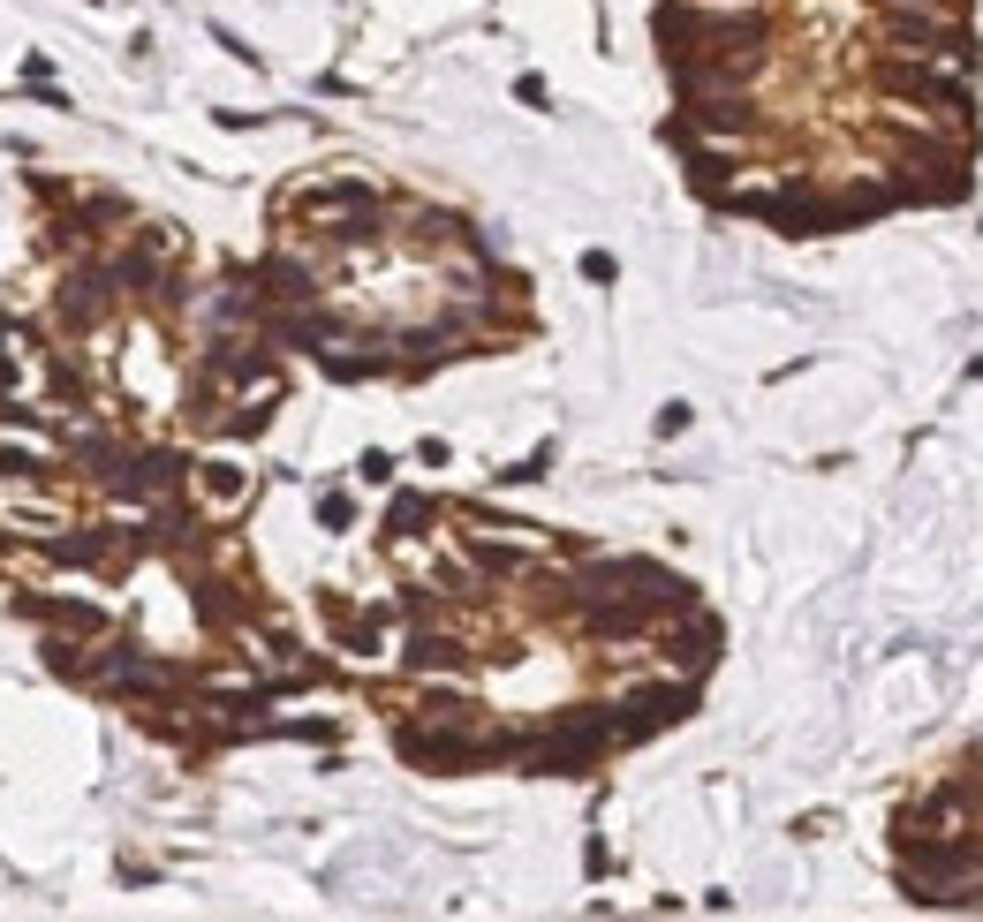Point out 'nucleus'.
<instances>
[{
	"mask_svg": "<svg viewBox=\"0 0 983 922\" xmlns=\"http://www.w3.org/2000/svg\"><path fill=\"white\" fill-rule=\"evenodd\" d=\"M356 469H363V484H394V454H363Z\"/></svg>",
	"mask_w": 983,
	"mask_h": 922,
	"instance_id": "10",
	"label": "nucleus"
},
{
	"mask_svg": "<svg viewBox=\"0 0 983 922\" xmlns=\"http://www.w3.org/2000/svg\"><path fill=\"white\" fill-rule=\"evenodd\" d=\"M545 461H552V454H530V461H515V469H500V484H537V477H545Z\"/></svg>",
	"mask_w": 983,
	"mask_h": 922,
	"instance_id": "9",
	"label": "nucleus"
},
{
	"mask_svg": "<svg viewBox=\"0 0 983 922\" xmlns=\"http://www.w3.org/2000/svg\"><path fill=\"white\" fill-rule=\"evenodd\" d=\"M870 84L893 91V99H915V114L938 121V129L968 114V76L938 69L931 53H900V61H878V69H870Z\"/></svg>",
	"mask_w": 983,
	"mask_h": 922,
	"instance_id": "2",
	"label": "nucleus"
},
{
	"mask_svg": "<svg viewBox=\"0 0 983 922\" xmlns=\"http://www.w3.org/2000/svg\"><path fill=\"white\" fill-rule=\"evenodd\" d=\"M583 273H590V280H598V288H605V280L621 273V265H613V257H605V250H590V257H583Z\"/></svg>",
	"mask_w": 983,
	"mask_h": 922,
	"instance_id": "11",
	"label": "nucleus"
},
{
	"mask_svg": "<svg viewBox=\"0 0 983 922\" xmlns=\"http://www.w3.org/2000/svg\"><path fill=\"white\" fill-rule=\"evenodd\" d=\"M121 303L129 295L114 288V273H106V250H84V257H69L61 265V288H53V333L61 341H99L106 325L121 318Z\"/></svg>",
	"mask_w": 983,
	"mask_h": 922,
	"instance_id": "1",
	"label": "nucleus"
},
{
	"mask_svg": "<svg viewBox=\"0 0 983 922\" xmlns=\"http://www.w3.org/2000/svg\"><path fill=\"white\" fill-rule=\"evenodd\" d=\"M8 613L53 635H114V613L91 598H53V590H8Z\"/></svg>",
	"mask_w": 983,
	"mask_h": 922,
	"instance_id": "3",
	"label": "nucleus"
},
{
	"mask_svg": "<svg viewBox=\"0 0 983 922\" xmlns=\"http://www.w3.org/2000/svg\"><path fill=\"white\" fill-rule=\"evenodd\" d=\"M318 522H326V530H348V522H356L348 492H318Z\"/></svg>",
	"mask_w": 983,
	"mask_h": 922,
	"instance_id": "8",
	"label": "nucleus"
},
{
	"mask_svg": "<svg viewBox=\"0 0 983 922\" xmlns=\"http://www.w3.org/2000/svg\"><path fill=\"white\" fill-rule=\"evenodd\" d=\"M439 514V499H424V492H394V514H386V537H424V522Z\"/></svg>",
	"mask_w": 983,
	"mask_h": 922,
	"instance_id": "6",
	"label": "nucleus"
},
{
	"mask_svg": "<svg viewBox=\"0 0 983 922\" xmlns=\"http://www.w3.org/2000/svg\"><path fill=\"white\" fill-rule=\"evenodd\" d=\"M0 552H23V530H16V537H0Z\"/></svg>",
	"mask_w": 983,
	"mask_h": 922,
	"instance_id": "12",
	"label": "nucleus"
},
{
	"mask_svg": "<svg viewBox=\"0 0 983 922\" xmlns=\"http://www.w3.org/2000/svg\"><path fill=\"white\" fill-rule=\"evenodd\" d=\"M273 734H288V741H333V718H280Z\"/></svg>",
	"mask_w": 983,
	"mask_h": 922,
	"instance_id": "7",
	"label": "nucleus"
},
{
	"mask_svg": "<svg viewBox=\"0 0 983 922\" xmlns=\"http://www.w3.org/2000/svg\"><path fill=\"white\" fill-rule=\"evenodd\" d=\"M190 484L205 492V507H242V499H250V469H242V461H227V454L190 461Z\"/></svg>",
	"mask_w": 983,
	"mask_h": 922,
	"instance_id": "5",
	"label": "nucleus"
},
{
	"mask_svg": "<svg viewBox=\"0 0 983 922\" xmlns=\"http://www.w3.org/2000/svg\"><path fill=\"white\" fill-rule=\"evenodd\" d=\"M401 666H409L416 681H439V673H469L477 650H469L454 628H432V620H424V628H409V643H401Z\"/></svg>",
	"mask_w": 983,
	"mask_h": 922,
	"instance_id": "4",
	"label": "nucleus"
}]
</instances>
